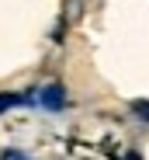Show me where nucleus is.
I'll list each match as a JSON object with an SVG mask.
<instances>
[{"instance_id": "nucleus-1", "label": "nucleus", "mask_w": 149, "mask_h": 160, "mask_svg": "<svg viewBox=\"0 0 149 160\" xmlns=\"http://www.w3.org/2000/svg\"><path fill=\"white\" fill-rule=\"evenodd\" d=\"M38 101H42L45 112H63V108H66V91H63V84H49V87H42Z\"/></svg>"}, {"instance_id": "nucleus-2", "label": "nucleus", "mask_w": 149, "mask_h": 160, "mask_svg": "<svg viewBox=\"0 0 149 160\" xmlns=\"http://www.w3.org/2000/svg\"><path fill=\"white\" fill-rule=\"evenodd\" d=\"M17 104H24V98H21V94H0V115L11 112V108H17Z\"/></svg>"}, {"instance_id": "nucleus-3", "label": "nucleus", "mask_w": 149, "mask_h": 160, "mask_svg": "<svg viewBox=\"0 0 149 160\" xmlns=\"http://www.w3.org/2000/svg\"><path fill=\"white\" fill-rule=\"evenodd\" d=\"M0 160H31V157L24 153V150H4V157H0Z\"/></svg>"}, {"instance_id": "nucleus-4", "label": "nucleus", "mask_w": 149, "mask_h": 160, "mask_svg": "<svg viewBox=\"0 0 149 160\" xmlns=\"http://www.w3.org/2000/svg\"><path fill=\"white\" fill-rule=\"evenodd\" d=\"M132 112H135L139 118H149V101H135V104H132Z\"/></svg>"}, {"instance_id": "nucleus-5", "label": "nucleus", "mask_w": 149, "mask_h": 160, "mask_svg": "<svg viewBox=\"0 0 149 160\" xmlns=\"http://www.w3.org/2000/svg\"><path fill=\"white\" fill-rule=\"evenodd\" d=\"M125 160H142V153H128V157H125Z\"/></svg>"}]
</instances>
